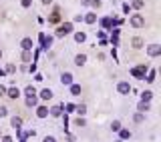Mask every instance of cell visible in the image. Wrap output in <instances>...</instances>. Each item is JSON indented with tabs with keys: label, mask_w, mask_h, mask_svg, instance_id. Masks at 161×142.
I'll return each instance as SVG.
<instances>
[{
	"label": "cell",
	"mask_w": 161,
	"mask_h": 142,
	"mask_svg": "<svg viewBox=\"0 0 161 142\" xmlns=\"http://www.w3.org/2000/svg\"><path fill=\"white\" fill-rule=\"evenodd\" d=\"M131 24H133L135 28H141V26L145 24V20H143V16H139V14H135V16L131 18Z\"/></svg>",
	"instance_id": "obj_1"
},
{
	"label": "cell",
	"mask_w": 161,
	"mask_h": 142,
	"mask_svg": "<svg viewBox=\"0 0 161 142\" xmlns=\"http://www.w3.org/2000/svg\"><path fill=\"white\" fill-rule=\"evenodd\" d=\"M70 28H73L70 24H63V26H60V28L57 30V36H65V34H69V32H70Z\"/></svg>",
	"instance_id": "obj_2"
},
{
	"label": "cell",
	"mask_w": 161,
	"mask_h": 142,
	"mask_svg": "<svg viewBox=\"0 0 161 142\" xmlns=\"http://www.w3.org/2000/svg\"><path fill=\"white\" fill-rule=\"evenodd\" d=\"M119 92H121V94H129V92H131V86H129L127 82H121V84H119Z\"/></svg>",
	"instance_id": "obj_3"
},
{
	"label": "cell",
	"mask_w": 161,
	"mask_h": 142,
	"mask_svg": "<svg viewBox=\"0 0 161 142\" xmlns=\"http://www.w3.org/2000/svg\"><path fill=\"white\" fill-rule=\"evenodd\" d=\"M60 80H63V84H70V82H73V74H69V72H65Z\"/></svg>",
	"instance_id": "obj_4"
},
{
	"label": "cell",
	"mask_w": 161,
	"mask_h": 142,
	"mask_svg": "<svg viewBox=\"0 0 161 142\" xmlns=\"http://www.w3.org/2000/svg\"><path fill=\"white\" fill-rule=\"evenodd\" d=\"M6 96H10V98H18V96H20V92H18V88H10Z\"/></svg>",
	"instance_id": "obj_5"
},
{
	"label": "cell",
	"mask_w": 161,
	"mask_h": 142,
	"mask_svg": "<svg viewBox=\"0 0 161 142\" xmlns=\"http://www.w3.org/2000/svg\"><path fill=\"white\" fill-rule=\"evenodd\" d=\"M133 74H135L137 78H143V74H145V68H143V66H139V68H135V70H133Z\"/></svg>",
	"instance_id": "obj_6"
},
{
	"label": "cell",
	"mask_w": 161,
	"mask_h": 142,
	"mask_svg": "<svg viewBox=\"0 0 161 142\" xmlns=\"http://www.w3.org/2000/svg\"><path fill=\"white\" fill-rule=\"evenodd\" d=\"M159 52H161V48H159V46H157V44H153V46H151V48H149V54H151V56H157V54H159Z\"/></svg>",
	"instance_id": "obj_7"
},
{
	"label": "cell",
	"mask_w": 161,
	"mask_h": 142,
	"mask_svg": "<svg viewBox=\"0 0 161 142\" xmlns=\"http://www.w3.org/2000/svg\"><path fill=\"white\" fill-rule=\"evenodd\" d=\"M22 48L24 50H30V48H32V40H30V38H24L22 40Z\"/></svg>",
	"instance_id": "obj_8"
},
{
	"label": "cell",
	"mask_w": 161,
	"mask_h": 142,
	"mask_svg": "<svg viewBox=\"0 0 161 142\" xmlns=\"http://www.w3.org/2000/svg\"><path fill=\"white\" fill-rule=\"evenodd\" d=\"M40 96H42V100H48V98H52V92H50L48 88H45V90L40 92Z\"/></svg>",
	"instance_id": "obj_9"
},
{
	"label": "cell",
	"mask_w": 161,
	"mask_h": 142,
	"mask_svg": "<svg viewBox=\"0 0 161 142\" xmlns=\"http://www.w3.org/2000/svg\"><path fill=\"white\" fill-rule=\"evenodd\" d=\"M85 60H87V56H85V54H79V56H77V58H75V62H77V64H85Z\"/></svg>",
	"instance_id": "obj_10"
},
{
	"label": "cell",
	"mask_w": 161,
	"mask_h": 142,
	"mask_svg": "<svg viewBox=\"0 0 161 142\" xmlns=\"http://www.w3.org/2000/svg\"><path fill=\"white\" fill-rule=\"evenodd\" d=\"M58 18H60V12L55 10V12H52V16H50V22H58Z\"/></svg>",
	"instance_id": "obj_11"
},
{
	"label": "cell",
	"mask_w": 161,
	"mask_h": 142,
	"mask_svg": "<svg viewBox=\"0 0 161 142\" xmlns=\"http://www.w3.org/2000/svg\"><path fill=\"white\" fill-rule=\"evenodd\" d=\"M70 92H73L75 96H77V94H80V86H77V84H73V86H70Z\"/></svg>",
	"instance_id": "obj_12"
},
{
	"label": "cell",
	"mask_w": 161,
	"mask_h": 142,
	"mask_svg": "<svg viewBox=\"0 0 161 142\" xmlns=\"http://www.w3.org/2000/svg\"><path fill=\"white\" fill-rule=\"evenodd\" d=\"M26 94H28V98H34V94H36V92H34V88H32V86H28V88H26Z\"/></svg>",
	"instance_id": "obj_13"
},
{
	"label": "cell",
	"mask_w": 161,
	"mask_h": 142,
	"mask_svg": "<svg viewBox=\"0 0 161 142\" xmlns=\"http://www.w3.org/2000/svg\"><path fill=\"white\" fill-rule=\"evenodd\" d=\"M141 44H143L141 38H133V46H135V48H141Z\"/></svg>",
	"instance_id": "obj_14"
},
{
	"label": "cell",
	"mask_w": 161,
	"mask_h": 142,
	"mask_svg": "<svg viewBox=\"0 0 161 142\" xmlns=\"http://www.w3.org/2000/svg\"><path fill=\"white\" fill-rule=\"evenodd\" d=\"M20 124H22V118H18V116L12 118V126H20Z\"/></svg>",
	"instance_id": "obj_15"
},
{
	"label": "cell",
	"mask_w": 161,
	"mask_h": 142,
	"mask_svg": "<svg viewBox=\"0 0 161 142\" xmlns=\"http://www.w3.org/2000/svg\"><path fill=\"white\" fill-rule=\"evenodd\" d=\"M38 116H40V118H45V116H46V108H45V106L38 108Z\"/></svg>",
	"instance_id": "obj_16"
},
{
	"label": "cell",
	"mask_w": 161,
	"mask_h": 142,
	"mask_svg": "<svg viewBox=\"0 0 161 142\" xmlns=\"http://www.w3.org/2000/svg\"><path fill=\"white\" fill-rule=\"evenodd\" d=\"M139 110H149V104H147V102H141V104H139Z\"/></svg>",
	"instance_id": "obj_17"
},
{
	"label": "cell",
	"mask_w": 161,
	"mask_h": 142,
	"mask_svg": "<svg viewBox=\"0 0 161 142\" xmlns=\"http://www.w3.org/2000/svg\"><path fill=\"white\" fill-rule=\"evenodd\" d=\"M151 98V92L149 90H147V92H143V102H145V100H149Z\"/></svg>",
	"instance_id": "obj_18"
},
{
	"label": "cell",
	"mask_w": 161,
	"mask_h": 142,
	"mask_svg": "<svg viewBox=\"0 0 161 142\" xmlns=\"http://www.w3.org/2000/svg\"><path fill=\"white\" fill-rule=\"evenodd\" d=\"M133 4H135V8H141V6H143V0H135Z\"/></svg>",
	"instance_id": "obj_19"
},
{
	"label": "cell",
	"mask_w": 161,
	"mask_h": 142,
	"mask_svg": "<svg viewBox=\"0 0 161 142\" xmlns=\"http://www.w3.org/2000/svg\"><path fill=\"white\" fill-rule=\"evenodd\" d=\"M75 38H77V40H79V42H83V40H85V34L80 32V34H77V36H75Z\"/></svg>",
	"instance_id": "obj_20"
},
{
	"label": "cell",
	"mask_w": 161,
	"mask_h": 142,
	"mask_svg": "<svg viewBox=\"0 0 161 142\" xmlns=\"http://www.w3.org/2000/svg\"><path fill=\"white\" fill-rule=\"evenodd\" d=\"M52 114H55V116H58V114H60V108H58V106H57V108H52Z\"/></svg>",
	"instance_id": "obj_21"
},
{
	"label": "cell",
	"mask_w": 161,
	"mask_h": 142,
	"mask_svg": "<svg viewBox=\"0 0 161 142\" xmlns=\"http://www.w3.org/2000/svg\"><path fill=\"white\" fill-rule=\"evenodd\" d=\"M0 116H6V108L4 106H0Z\"/></svg>",
	"instance_id": "obj_22"
},
{
	"label": "cell",
	"mask_w": 161,
	"mask_h": 142,
	"mask_svg": "<svg viewBox=\"0 0 161 142\" xmlns=\"http://www.w3.org/2000/svg\"><path fill=\"white\" fill-rule=\"evenodd\" d=\"M45 142H57V140H55L52 136H46V138H45Z\"/></svg>",
	"instance_id": "obj_23"
},
{
	"label": "cell",
	"mask_w": 161,
	"mask_h": 142,
	"mask_svg": "<svg viewBox=\"0 0 161 142\" xmlns=\"http://www.w3.org/2000/svg\"><path fill=\"white\" fill-rule=\"evenodd\" d=\"M30 2L32 0H22V6H30Z\"/></svg>",
	"instance_id": "obj_24"
},
{
	"label": "cell",
	"mask_w": 161,
	"mask_h": 142,
	"mask_svg": "<svg viewBox=\"0 0 161 142\" xmlns=\"http://www.w3.org/2000/svg\"><path fill=\"white\" fill-rule=\"evenodd\" d=\"M2 94H6V88L4 86H0V96H2Z\"/></svg>",
	"instance_id": "obj_25"
},
{
	"label": "cell",
	"mask_w": 161,
	"mask_h": 142,
	"mask_svg": "<svg viewBox=\"0 0 161 142\" xmlns=\"http://www.w3.org/2000/svg\"><path fill=\"white\" fill-rule=\"evenodd\" d=\"M42 2H45V4H48V2H50V0H42Z\"/></svg>",
	"instance_id": "obj_26"
}]
</instances>
